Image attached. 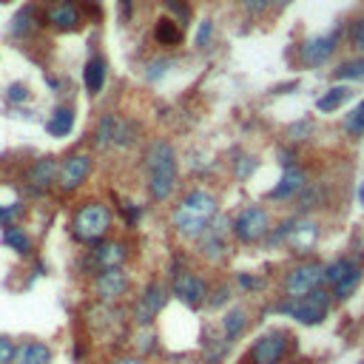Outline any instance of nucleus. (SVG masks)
<instances>
[{
  "instance_id": "11",
  "label": "nucleus",
  "mask_w": 364,
  "mask_h": 364,
  "mask_svg": "<svg viewBox=\"0 0 364 364\" xmlns=\"http://www.w3.org/2000/svg\"><path fill=\"white\" fill-rule=\"evenodd\" d=\"M134 140V126L126 123V119H119L114 114H106L97 126V142H117V145H129Z\"/></svg>"
},
{
  "instance_id": "5",
  "label": "nucleus",
  "mask_w": 364,
  "mask_h": 364,
  "mask_svg": "<svg viewBox=\"0 0 364 364\" xmlns=\"http://www.w3.org/2000/svg\"><path fill=\"white\" fill-rule=\"evenodd\" d=\"M108 225H111V214L100 202H88L74 214V233L83 242H97L108 231Z\"/></svg>"
},
{
  "instance_id": "45",
  "label": "nucleus",
  "mask_w": 364,
  "mask_h": 364,
  "mask_svg": "<svg viewBox=\"0 0 364 364\" xmlns=\"http://www.w3.org/2000/svg\"><path fill=\"white\" fill-rule=\"evenodd\" d=\"M361 364H364V361H361Z\"/></svg>"
},
{
  "instance_id": "32",
  "label": "nucleus",
  "mask_w": 364,
  "mask_h": 364,
  "mask_svg": "<svg viewBox=\"0 0 364 364\" xmlns=\"http://www.w3.org/2000/svg\"><path fill=\"white\" fill-rule=\"evenodd\" d=\"M311 129H313L311 119H299L296 126H290V129H288V137H290V140H305V137L311 134Z\"/></svg>"
},
{
  "instance_id": "18",
  "label": "nucleus",
  "mask_w": 364,
  "mask_h": 364,
  "mask_svg": "<svg viewBox=\"0 0 364 364\" xmlns=\"http://www.w3.org/2000/svg\"><path fill=\"white\" fill-rule=\"evenodd\" d=\"M15 361L17 364H51V350L43 342H28V345L17 347Z\"/></svg>"
},
{
  "instance_id": "34",
  "label": "nucleus",
  "mask_w": 364,
  "mask_h": 364,
  "mask_svg": "<svg viewBox=\"0 0 364 364\" xmlns=\"http://www.w3.org/2000/svg\"><path fill=\"white\" fill-rule=\"evenodd\" d=\"M270 3L273 0H242V6H245V12H251V15H262Z\"/></svg>"
},
{
  "instance_id": "25",
  "label": "nucleus",
  "mask_w": 364,
  "mask_h": 364,
  "mask_svg": "<svg viewBox=\"0 0 364 364\" xmlns=\"http://www.w3.org/2000/svg\"><path fill=\"white\" fill-rule=\"evenodd\" d=\"M54 160H38L35 163V168H32V174H28V182H32L35 188H46L49 182H51V176H54Z\"/></svg>"
},
{
  "instance_id": "16",
  "label": "nucleus",
  "mask_w": 364,
  "mask_h": 364,
  "mask_svg": "<svg viewBox=\"0 0 364 364\" xmlns=\"http://www.w3.org/2000/svg\"><path fill=\"white\" fill-rule=\"evenodd\" d=\"M333 80H339V83H364V54H356L350 60H342V63L333 69L330 74Z\"/></svg>"
},
{
  "instance_id": "43",
  "label": "nucleus",
  "mask_w": 364,
  "mask_h": 364,
  "mask_svg": "<svg viewBox=\"0 0 364 364\" xmlns=\"http://www.w3.org/2000/svg\"><path fill=\"white\" fill-rule=\"evenodd\" d=\"M358 199L364 202V182H361V191H358Z\"/></svg>"
},
{
  "instance_id": "41",
  "label": "nucleus",
  "mask_w": 364,
  "mask_h": 364,
  "mask_svg": "<svg viewBox=\"0 0 364 364\" xmlns=\"http://www.w3.org/2000/svg\"><path fill=\"white\" fill-rule=\"evenodd\" d=\"M273 6H276V9H285V6H290V0H273Z\"/></svg>"
},
{
  "instance_id": "40",
  "label": "nucleus",
  "mask_w": 364,
  "mask_h": 364,
  "mask_svg": "<svg viewBox=\"0 0 364 364\" xmlns=\"http://www.w3.org/2000/svg\"><path fill=\"white\" fill-rule=\"evenodd\" d=\"M119 3H123V15L129 17L131 15V0H119Z\"/></svg>"
},
{
  "instance_id": "20",
  "label": "nucleus",
  "mask_w": 364,
  "mask_h": 364,
  "mask_svg": "<svg viewBox=\"0 0 364 364\" xmlns=\"http://www.w3.org/2000/svg\"><path fill=\"white\" fill-rule=\"evenodd\" d=\"M358 265L350 259V256H342V259H336V262H330L327 267H324V282L327 285H333V288H336L345 276H350V273L356 270Z\"/></svg>"
},
{
  "instance_id": "14",
  "label": "nucleus",
  "mask_w": 364,
  "mask_h": 364,
  "mask_svg": "<svg viewBox=\"0 0 364 364\" xmlns=\"http://www.w3.org/2000/svg\"><path fill=\"white\" fill-rule=\"evenodd\" d=\"M91 171V157L88 154H74L63 163L60 168V185L63 188H77L80 182L85 179V174Z\"/></svg>"
},
{
  "instance_id": "10",
  "label": "nucleus",
  "mask_w": 364,
  "mask_h": 364,
  "mask_svg": "<svg viewBox=\"0 0 364 364\" xmlns=\"http://www.w3.org/2000/svg\"><path fill=\"white\" fill-rule=\"evenodd\" d=\"M285 239H288V245H290L296 254H308V251L316 248V242H319V222H316V220H308V217L290 220Z\"/></svg>"
},
{
  "instance_id": "17",
  "label": "nucleus",
  "mask_w": 364,
  "mask_h": 364,
  "mask_svg": "<svg viewBox=\"0 0 364 364\" xmlns=\"http://www.w3.org/2000/svg\"><path fill=\"white\" fill-rule=\"evenodd\" d=\"M350 97H353V85H333V88H327L324 94L316 100V108H319L322 114H330V111L342 108Z\"/></svg>"
},
{
  "instance_id": "33",
  "label": "nucleus",
  "mask_w": 364,
  "mask_h": 364,
  "mask_svg": "<svg viewBox=\"0 0 364 364\" xmlns=\"http://www.w3.org/2000/svg\"><path fill=\"white\" fill-rule=\"evenodd\" d=\"M15 356H17V347L6 336H0V364H12Z\"/></svg>"
},
{
  "instance_id": "4",
  "label": "nucleus",
  "mask_w": 364,
  "mask_h": 364,
  "mask_svg": "<svg viewBox=\"0 0 364 364\" xmlns=\"http://www.w3.org/2000/svg\"><path fill=\"white\" fill-rule=\"evenodd\" d=\"M339 40H342V26H336L333 32H324V35H313V38H308L305 43L299 46V60H301V66H308V69L324 66L327 60H330L333 54H336Z\"/></svg>"
},
{
  "instance_id": "29",
  "label": "nucleus",
  "mask_w": 364,
  "mask_h": 364,
  "mask_svg": "<svg viewBox=\"0 0 364 364\" xmlns=\"http://www.w3.org/2000/svg\"><path fill=\"white\" fill-rule=\"evenodd\" d=\"M347 38H350L353 51H356V54H364V15L350 23V35H347Z\"/></svg>"
},
{
  "instance_id": "3",
  "label": "nucleus",
  "mask_w": 364,
  "mask_h": 364,
  "mask_svg": "<svg viewBox=\"0 0 364 364\" xmlns=\"http://www.w3.org/2000/svg\"><path fill=\"white\" fill-rule=\"evenodd\" d=\"M330 301H333V293H327L324 288L313 290L311 296H301V299H285L279 305V313L296 319L299 324H322L330 313Z\"/></svg>"
},
{
  "instance_id": "26",
  "label": "nucleus",
  "mask_w": 364,
  "mask_h": 364,
  "mask_svg": "<svg viewBox=\"0 0 364 364\" xmlns=\"http://www.w3.org/2000/svg\"><path fill=\"white\" fill-rule=\"evenodd\" d=\"M123 245H117V242H111V245H103V248H97V254H94V259L103 265V270H111V267H117L119 262H123Z\"/></svg>"
},
{
  "instance_id": "44",
  "label": "nucleus",
  "mask_w": 364,
  "mask_h": 364,
  "mask_svg": "<svg viewBox=\"0 0 364 364\" xmlns=\"http://www.w3.org/2000/svg\"><path fill=\"white\" fill-rule=\"evenodd\" d=\"M0 3H3V0H0Z\"/></svg>"
},
{
  "instance_id": "37",
  "label": "nucleus",
  "mask_w": 364,
  "mask_h": 364,
  "mask_svg": "<svg viewBox=\"0 0 364 364\" xmlns=\"http://www.w3.org/2000/svg\"><path fill=\"white\" fill-rule=\"evenodd\" d=\"M9 97H12V100L26 97V85H12V88H9Z\"/></svg>"
},
{
  "instance_id": "9",
  "label": "nucleus",
  "mask_w": 364,
  "mask_h": 364,
  "mask_svg": "<svg viewBox=\"0 0 364 364\" xmlns=\"http://www.w3.org/2000/svg\"><path fill=\"white\" fill-rule=\"evenodd\" d=\"M165 299H168V296H165V288H163L160 282H151V285L142 290V296L137 299V305H134V322H137V324H151V322L160 316Z\"/></svg>"
},
{
  "instance_id": "22",
  "label": "nucleus",
  "mask_w": 364,
  "mask_h": 364,
  "mask_svg": "<svg viewBox=\"0 0 364 364\" xmlns=\"http://www.w3.org/2000/svg\"><path fill=\"white\" fill-rule=\"evenodd\" d=\"M72 126H74V111L72 108H57L51 114V119L46 123L49 134H54V137H66L72 131Z\"/></svg>"
},
{
  "instance_id": "7",
  "label": "nucleus",
  "mask_w": 364,
  "mask_h": 364,
  "mask_svg": "<svg viewBox=\"0 0 364 364\" xmlns=\"http://www.w3.org/2000/svg\"><path fill=\"white\" fill-rule=\"evenodd\" d=\"M270 228V220H267V210L262 205H248L242 208L236 220H233V233L239 242H245V245H251V242H259Z\"/></svg>"
},
{
  "instance_id": "13",
  "label": "nucleus",
  "mask_w": 364,
  "mask_h": 364,
  "mask_svg": "<svg viewBox=\"0 0 364 364\" xmlns=\"http://www.w3.org/2000/svg\"><path fill=\"white\" fill-rule=\"evenodd\" d=\"M305 185H308L305 171L296 168V165H293V168H285L279 185L270 191V199H290V197H296V194L305 191Z\"/></svg>"
},
{
  "instance_id": "1",
  "label": "nucleus",
  "mask_w": 364,
  "mask_h": 364,
  "mask_svg": "<svg viewBox=\"0 0 364 364\" xmlns=\"http://www.w3.org/2000/svg\"><path fill=\"white\" fill-rule=\"evenodd\" d=\"M217 217V199L214 194H208L202 188L191 191L174 210V228L182 236H202L210 225V220Z\"/></svg>"
},
{
  "instance_id": "27",
  "label": "nucleus",
  "mask_w": 364,
  "mask_h": 364,
  "mask_svg": "<svg viewBox=\"0 0 364 364\" xmlns=\"http://www.w3.org/2000/svg\"><path fill=\"white\" fill-rule=\"evenodd\" d=\"M154 35H157V40H160L163 46H176V43H179V38H182V32H179V26H176L174 20H168V17H163V20L157 23V28H154Z\"/></svg>"
},
{
  "instance_id": "8",
  "label": "nucleus",
  "mask_w": 364,
  "mask_h": 364,
  "mask_svg": "<svg viewBox=\"0 0 364 364\" xmlns=\"http://www.w3.org/2000/svg\"><path fill=\"white\" fill-rule=\"evenodd\" d=\"M288 350V333L285 330H270L265 336H259L248 353L251 364H279Z\"/></svg>"
},
{
  "instance_id": "19",
  "label": "nucleus",
  "mask_w": 364,
  "mask_h": 364,
  "mask_svg": "<svg viewBox=\"0 0 364 364\" xmlns=\"http://www.w3.org/2000/svg\"><path fill=\"white\" fill-rule=\"evenodd\" d=\"M83 80H85V88L91 91V94H97V91L103 88V83H106V63H103V57H91L88 60Z\"/></svg>"
},
{
  "instance_id": "36",
  "label": "nucleus",
  "mask_w": 364,
  "mask_h": 364,
  "mask_svg": "<svg viewBox=\"0 0 364 364\" xmlns=\"http://www.w3.org/2000/svg\"><path fill=\"white\" fill-rule=\"evenodd\" d=\"M165 6H168L171 12H176V15L182 17V20L188 17V6H185V3H179V0H165Z\"/></svg>"
},
{
  "instance_id": "6",
  "label": "nucleus",
  "mask_w": 364,
  "mask_h": 364,
  "mask_svg": "<svg viewBox=\"0 0 364 364\" xmlns=\"http://www.w3.org/2000/svg\"><path fill=\"white\" fill-rule=\"evenodd\" d=\"M324 285V267L319 262H305L296 265L288 276H285V293L288 299H301L311 296L313 290H319Z\"/></svg>"
},
{
  "instance_id": "24",
  "label": "nucleus",
  "mask_w": 364,
  "mask_h": 364,
  "mask_svg": "<svg viewBox=\"0 0 364 364\" xmlns=\"http://www.w3.org/2000/svg\"><path fill=\"white\" fill-rule=\"evenodd\" d=\"M361 279H364V270L361 267H356L350 276H345L336 288H333V299H339V301H347L356 290H358V285H361Z\"/></svg>"
},
{
  "instance_id": "38",
  "label": "nucleus",
  "mask_w": 364,
  "mask_h": 364,
  "mask_svg": "<svg viewBox=\"0 0 364 364\" xmlns=\"http://www.w3.org/2000/svg\"><path fill=\"white\" fill-rule=\"evenodd\" d=\"M239 285H242V288H259V282L251 279V276H245V273H239Z\"/></svg>"
},
{
  "instance_id": "35",
  "label": "nucleus",
  "mask_w": 364,
  "mask_h": 364,
  "mask_svg": "<svg viewBox=\"0 0 364 364\" xmlns=\"http://www.w3.org/2000/svg\"><path fill=\"white\" fill-rule=\"evenodd\" d=\"M210 32H214V26H210V20H205V23L199 26V35H197V46H202V49H205V43L210 40Z\"/></svg>"
},
{
  "instance_id": "28",
  "label": "nucleus",
  "mask_w": 364,
  "mask_h": 364,
  "mask_svg": "<svg viewBox=\"0 0 364 364\" xmlns=\"http://www.w3.org/2000/svg\"><path fill=\"white\" fill-rule=\"evenodd\" d=\"M345 131L350 137L364 134V100H358V106H353V111L345 117Z\"/></svg>"
},
{
  "instance_id": "39",
  "label": "nucleus",
  "mask_w": 364,
  "mask_h": 364,
  "mask_svg": "<svg viewBox=\"0 0 364 364\" xmlns=\"http://www.w3.org/2000/svg\"><path fill=\"white\" fill-rule=\"evenodd\" d=\"M137 342H140V347H142V350H151V336H148V333H145V336H140Z\"/></svg>"
},
{
  "instance_id": "21",
  "label": "nucleus",
  "mask_w": 364,
  "mask_h": 364,
  "mask_svg": "<svg viewBox=\"0 0 364 364\" xmlns=\"http://www.w3.org/2000/svg\"><path fill=\"white\" fill-rule=\"evenodd\" d=\"M248 327V313L242 311V308H233L231 313H225L222 319V333H225V342H233L242 330Z\"/></svg>"
},
{
  "instance_id": "31",
  "label": "nucleus",
  "mask_w": 364,
  "mask_h": 364,
  "mask_svg": "<svg viewBox=\"0 0 364 364\" xmlns=\"http://www.w3.org/2000/svg\"><path fill=\"white\" fill-rule=\"evenodd\" d=\"M28 23H32V9L26 6L23 12H17V15H15V26H12V32H15V35H26V32H28Z\"/></svg>"
},
{
  "instance_id": "42",
  "label": "nucleus",
  "mask_w": 364,
  "mask_h": 364,
  "mask_svg": "<svg viewBox=\"0 0 364 364\" xmlns=\"http://www.w3.org/2000/svg\"><path fill=\"white\" fill-rule=\"evenodd\" d=\"M117 364H142V361H137V358H123V361H117Z\"/></svg>"
},
{
  "instance_id": "12",
  "label": "nucleus",
  "mask_w": 364,
  "mask_h": 364,
  "mask_svg": "<svg viewBox=\"0 0 364 364\" xmlns=\"http://www.w3.org/2000/svg\"><path fill=\"white\" fill-rule=\"evenodd\" d=\"M205 293H208V288H205V282L197 276V273H182V276H176V282H174V296L182 299L191 308L202 305Z\"/></svg>"
},
{
  "instance_id": "23",
  "label": "nucleus",
  "mask_w": 364,
  "mask_h": 364,
  "mask_svg": "<svg viewBox=\"0 0 364 364\" xmlns=\"http://www.w3.org/2000/svg\"><path fill=\"white\" fill-rule=\"evenodd\" d=\"M49 20H51L54 26H60V28H72V26L80 23V12L66 0V3H60V6H54V9L49 12Z\"/></svg>"
},
{
  "instance_id": "30",
  "label": "nucleus",
  "mask_w": 364,
  "mask_h": 364,
  "mask_svg": "<svg viewBox=\"0 0 364 364\" xmlns=\"http://www.w3.org/2000/svg\"><path fill=\"white\" fill-rule=\"evenodd\" d=\"M3 242H6V245H12L15 251H20V254H26L28 248H32V245H28V236L23 231H17V228H9L3 233Z\"/></svg>"
},
{
  "instance_id": "15",
  "label": "nucleus",
  "mask_w": 364,
  "mask_h": 364,
  "mask_svg": "<svg viewBox=\"0 0 364 364\" xmlns=\"http://www.w3.org/2000/svg\"><path fill=\"white\" fill-rule=\"evenodd\" d=\"M126 273L119 270V267H111V270H103L100 276L94 279V290H97V296L100 299H106V301H111V299H117L119 293L126 290Z\"/></svg>"
},
{
  "instance_id": "2",
  "label": "nucleus",
  "mask_w": 364,
  "mask_h": 364,
  "mask_svg": "<svg viewBox=\"0 0 364 364\" xmlns=\"http://www.w3.org/2000/svg\"><path fill=\"white\" fill-rule=\"evenodd\" d=\"M145 165H148V174H151V197L157 202H165L174 188H176V154L171 142L165 140H157L148 145V154H145Z\"/></svg>"
}]
</instances>
